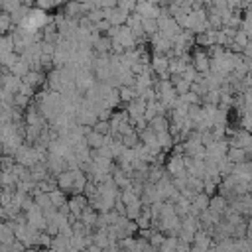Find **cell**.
<instances>
[{"mask_svg": "<svg viewBox=\"0 0 252 252\" xmlns=\"http://www.w3.org/2000/svg\"><path fill=\"white\" fill-rule=\"evenodd\" d=\"M213 240H211V234L207 230H197L193 242H191V252H207L211 248Z\"/></svg>", "mask_w": 252, "mask_h": 252, "instance_id": "obj_5", "label": "cell"}, {"mask_svg": "<svg viewBox=\"0 0 252 252\" xmlns=\"http://www.w3.org/2000/svg\"><path fill=\"white\" fill-rule=\"evenodd\" d=\"M85 142H87V146H89L91 150H100L102 146H106L108 136H104V134H98V132L91 130V132L85 136Z\"/></svg>", "mask_w": 252, "mask_h": 252, "instance_id": "obj_9", "label": "cell"}, {"mask_svg": "<svg viewBox=\"0 0 252 252\" xmlns=\"http://www.w3.org/2000/svg\"><path fill=\"white\" fill-rule=\"evenodd\" d=\"M122 144L126 146V148H136L138 144H140V134H138V130L136 128H132L130 132H126V134H122Z\"/></svg>", "mask_w": 252, "mask_h": 252, "instance_id": "obj_16", "label": "cell"}, {"mask_svg": "<svg viewBox=\"0 0 252 252\" xmlns=\"http://www.w3.org/2000/svg\"><path fill=\"white\" fill-rule=\"evenodd\" d=\"M14 51V39L10 33L6 35H0V55H6V53H12Z\"/></svg>", "mask_w": 252, "mask_h": 252, "instance_id": "obj_19", "label": "cell"}, {"mask_svg": "<svg viewBox=\"0 0 252 252\" xmlns=\"http://www.w3.org/2000/svg\"><path fill=\"white\" fill-rule=\"evenodd\" d=\"M93 130L98 132V134L108 136V134H110V120H96V122L93 124Z\"/></svg>", "mask_w": 252, "mask_h": 252, "instance_id": "obj_21", "label": "cell"}, {"mask_svg": "<svg viewBox=\"0 0 252 252\" xmlns=\"http://www.w3.org/2000/svg\"><path fill=\"white\" fill-rule=\"evenodd\" d=\"M138 2H142V0H138Z\"/></svg>", "mask_w": 252, "mask_h": 252, "instance_id": "obj_26", "label": "cell"}, {"mask_svg": "<svg viewBox=\"0 0 252 252\" xmlns=\"http://www.w3.org/2000/svg\"><path fill=\"white\" fill-rule=\"evenodd\" d=\"M16 240V232L14 228L6 222V220H0V244H12Z\"/></svg>", "mask_w": 252, "mask_h": 252, "instance_id": "obj_12", "label": "cell"}, {"mask_svg": "<svg viewBox=\"0 0 252 252\" xmlns=\"http://www.w3.org/2000/svg\"><path fill=\"white\" fill-rule=\"evenodd\" d=\"M67 205H69L71 217L79 219V217H81V213H83V211L89 207V199L85 197V193H77V195H73V197L67 201Z\"/></svg>", "mask_w": 252, "mask_h": 252, "instance_id": "obj_4", "label": "cell"}, {"mask_svg": "<svg viewBox=\"0 0 252 252\" xmlns=\"http://www.w3.org/2000/svg\"><path fill=\"white\" fill-rule=\"evenodd\" d=\"M142 28H144V33H146L148 37H152L156 32H159L156 18H142Z\"/></svg>", "mask_w": 252, "mask_h": 252, "instance_id": "obj_17", "label": "cell"}, {"mask_svg": "<svg viewBox=\"0 0 252 252\" xmlns=\"http://www.w3.org/2000/svg\"><path fill=\"white\" fill-rule=\"evenodd\" d=\"M22 6V2L20 0H4V4H2V10L4 12H14L16 8H20Z\"/></svg>", "mask_w": 252, "mask_h": 252, "instance_id": "obj_23", "label": "cell"}, {"mask_svg": "<svg viewBox=\"0 0 252 252\" xmlns=\"http://www.w3.org/2000/svg\"><path fill=\"white\" fill-rule=\"evenodd\" d=\"M30 171H32V179H33L35 183L45 181L47 177H51L49 167H47V163H45V161H37V163H33V165L30 167Z\"/></svg>", "mask_w": 252, "mask_h": 252, "instance_id": "obj_10", "label": "cell"}, {"mask_svg": "<svg viewBox=\"0 0 252 252\" xmlns=\"http://www.w3.org/2000/svg\"><path fill=\"white\" fill-rule=\"evenodd\" d=\"M79 219H81V220H83V222H85L89 228H94L96 219H98V211H94V209L89 205V207H87V209L81 213V217H79Z\"/></svg>", "mask_w": 252, "mask_h": 252, "instance_id": "obj_15", "label": "cell"}, {"mask_svg": "<svg viewBox=\"0 0 252 252\" xmlns=\"http://www.w3.org/2000/svg\"><path fill=\"white\" fill-rule=\"evenodd\" d=\"M30 69H32V65H30V61L26 59V57H18V61L10 67V73H14V75H18V77H24L26 73H30Z\"/></svg>", "mask_w": 252, "mask_h": 252, "instance_id": "obj_14", "label": "cell"}, {"mask_svg": "<svg viewBox=\"0 0 252 252\" xmlns=\"http://www.w3.org/2000/svg\"><path fill=\"white\" fill-rule=\"evenodd\" d=\"M136 4H138V0H118L116 2V6L124 12H128V14H132L136 10Z\"/></svg>", "mask_w": 252, "mask_h": 252, "instance_id": "obj_22", "label": "cell"}, {"mask_svg": "<svg viewBox=\"0 0 252 252\" xmlns=\"http://www.w3.org/2000/svg\"><path fill=\"white\" fill-rule=\"evenodd\" d=\"M49 197H51V201H53V205H55L57 209H59V207H63V205L69 201V199H67V195H65V191H61L59 187H57V189H53V191L49 193Z\"/></svg>", "mask_w": 252, "mask_h": 252, "instance_id": "obj_20", "label": "cell"}, {"mask_svg": "<svg viewBox=\"0 0 252 252\" xmlns=\"http://www.w3.org/2000/svg\"><path fill=\"white\" fill-rule=\"evenodd\" d=\"M22 85H24L22 77H18V75H14V73H6V75H2V89H4V91L16 94V93H20Z\"/></svg>", "mask_w": 252, "mask_h": 252, "instance_id": "obj_8", "label": "cell"}, {"mask_svg": "<svg viewBox=\"0 0 252 252\" xmlns=\"http://www.w3.org/2000/svg\"><path fill=\"white\" fill-rule=\"evenodd\" d=\"M75 173H77V167L75 169H65L57 175V187L65 193H71L73 191V183H75Z\"/></svg>", "mask_w": 252, "mask_h": 252, "instance_id": "obj_7", "label": "cell"}, {"mask_svg": "<svg viewBox=\"0 0 252 252\" xmlns=\"http://www.w3.org/2000/svg\"><path fill=\"white\" fill-rule=\"evenodd\" d=\"M128 12H124V10H120L118 6H114V8H104V18L112 24V26H124L126 24V20H128Z\"/></svg>", "mask_w": 252, "mask_h": 252, "instance_id": "obj_6", "label": "cell"}, {"mask_svg": "<svg viewBox=\"0 0 252 252\" xmlns=\"http://www.w3.org/2000/svg\"><path fill=\"white\" fill-rule=\"evenodd\" d=\"M16 30L14 22H12V16L10 12H4L0 10V35H6V33H12Z\"/></svg>", "mask_w": 252, "mask_h": 252, "instance_id": "obj_13", "label": "cell"}, {"mask_svg": "<svg viewBox=\"0 0 252 252\" xmlns=\"http://www.w3.org/2000/svg\"><path fill=\"white\" fill-rule=\"evenodd\" d=\"M191 65L195 67V71L199 75H207L211 71V55L207 53V49H197L191 53Z\"/></svg>", "mask_w": 252, "mask_h": 252, "instance_id": "obj_3", "label": "cell"}, {"mask_svg": "<svg viewBox=\"0 0 252 252\" xmlns=\"http://www.w3.org/2000/svg\"><path fill=\"white\" fill-rule=\"evenodd\" d=\"M244 85H246V89L252 91V69L246 73V77H244Z\"/></svg>", "mask_w": 252, "mask_h": 252, "instance_id": "obj_25", "label": "cell"}, {"mask_svg": "<svg viewBox=\"0 0 252 252\" xmlns=\"http://www.w3.org/2000/svg\"><path fill=\"white\" fill-rule=\"evenodd\" d=\"M118 94H120V102H126V104L138 96V93H136L134 87H124V85L118 87Z\"/></svg>", "mask_w": 252, "mask_h": 252, "instance_id": "obj_18", "label": "cell"}, {"mask_svg": "<svg viewBox=\"0 0 252 252\" xmlns=\"http://www.w3.org/2000/svg\"><path fill=\"white\" fill-rule=\"evenodd\" d=\"M26 248H28V246H26L22 240H18V238H16L12 244H8V252H24Z\"/></svg>", "mask_w": 252, "mask_h": 252, "instance_id": "obj_24", "label": "cell"}, {"mask_svg": "<svg viewBox=\"0 0 252 252\" xmlns=\"http://www.w3.org/2000/svg\"><path fill=\"white\" fill-rule=\"evenodd\" d=\"M165 171L171 175V177H187V163H185V156L183 154H177L173 152L167 161H165Z\"/></svg>", "mask_w": 252, "mask_h": 252, "instance_id": "obj_2", "label": "cell"}, {"mask_svg": "<svg viewBox=\"0 0 252 252\" xmlns=\"http://www.w3.org/2000/svg\"><path fill=\"white\" fill-rule=\"evenodd\" d=\"M226 197H222L220 193L219 195H213L211 197V201H209V211H213V213H217V215H224V211L228 209L226 207Z\"/></svg>", "mask_w": 252, "mask_h": 252, "instance_id": "obj_11", "label": "cell"}, {"mask_svg": "<svg viewBox=\"0 0 252 252\" xmlns=\"http://www.w3.org/2000/svg\"><path fill=\"white\" fill-rule=\"evenodd\" d=\"M14 159H16V163L26 165V167H32L33 163L43 161V158H41V156H39V152L33 148V144H28V142H24V144L16 150Z\"/></svg>", "mask_w": 252, "mask_h": 252, "instance_id": "obj_1", "label": "cell"}]
</instances>
